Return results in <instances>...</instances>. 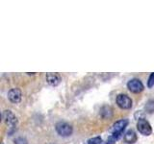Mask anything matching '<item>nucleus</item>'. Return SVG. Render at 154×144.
I'll return each mask as SVG.
<instances>
[{"mask_svg": "<svg viewBox=\"0 0 154 144\" xmlns=\"http://www.w3.org/2000/svg\"><path fill=\"white\" fill-rule=\"evenodd\" d=\"M153 86H154V73H151L148 78V81H147V86L150 88Z\"/></svg>", "mask_w": 154, "mask_h": 144, "instance_id": "nucleus-14", "label": "nucleus"}, {"mask_svg": "<svg viewBox=\"0 0 154 144\" xmlns=\"http://www.w3.org/2000/svg\"><path fill=\"white\" fill-rule=\"evenodd\" d=\"M144 110L147 113H152L154 112V100H148L146 104Z\"/></svg>", "mask_w": 154, "mask_h": 144, "instance_id": "nucleus-11", "label": "nucleus"}, {"mask_svg": "<svg viewBox=\"0 0 154 144\" xmlns=\"http://www.w3.org/2000/svg\"><path fill=\"white\" fill-rule=\"evenodd\" d=\"M127 88L133 93H140L144 89L143 84L138 78H133L131 80H129L127 83Z\"/></svg>", "mask_w": 154, "mask_h": 144, "instance_id": "nucleus-6", "label": "nucleus"}, {"mask_svg": "<svg viewBox=\"0 0 154 144\" xmlns=\"http://www.w3.org/2000/svg\"><path fill=\"white\" fill-rule=\"evenodd\" d=\"M100 115L103 118H109L112 116V109L109 106H104L100 109Z\"/></svg>", "mask_w": 154, "mask_h": 144, "instance_id": "nucleus-10", "label": "nucleus"}, {"mask_svg": "<svg viewBox=\"0 0 154 144\" xmlns=\"http://www.w3.org/2000/svg\"><path fill=\"white\" fill-rule=\"evenodd\" d=\"M137 129L143 136H147L152 134V128L150 126V124L144 118H139V120L137 121Z\"/></svg>", "mask_w": 154, "mask_h": 144, "instance_id": "nucleus-4", "label": "nucleus"}, {"mask_svg": "<svg viewBox=\"0 0 154 144\" xmlns=\"http://www.w3.org/2000/svg\"><path fill=\"white\" fill-rule=\"evenodd\" d=\"M87 144H102V138L100 136H95L93 138H90L88 141H87Z\"/></svg>", "mask_w": 154, "mask_h": 144, "instance_id": "nucleus-12", "label": "nucleus"}, {"mask_svg": "<svg viewBox=\"0 0 154 144\" xmlns=\"http://www.w3.org/2000/svg\"><path fill=\"white\" fill-rule=\"evenodd\" d=\"M46 81L47 83L52 86H58L62 81V77L58 73H47L46 74Z\"/></svg>", "mask_w": 154, "mask_h": 144, "instance_id": "nucleus-8", "label": "nucleus"}, {"mask_svg": "<svg viewBox=\"0 0 154 144\" xmlns=\"http://www.w3.org/2000/svg\"><path fill=\"white\" fill-rule=\"evenodd\" d=\"M2 144H3V143H2Z\"/></svg>", "mask_w": 154, "mask_h": 144, "instance_id": "nucleus-15", "label": "nucleus"}, {"mask_svg": "<svg viewBox=\"0 0 154 144\" xmlns=\"http://www.w3.org/2000/svg\"><path fill=\"white\" fill-rule=\"evenodd\" d=\"M138 140L137 134L135 133L133 130H128L124 134V141L127 144H134Z\"/></svg>", "mask_w": 154, "mask_h": 144, "instance_id": "nucleus-9", "label": "nucleus"}, {"mask_svg": "<svg viewBox=\"0 0 154 144\" xmlns=\"http://www.w3.org/2000/svg\"><path fill=\"white\" fill-rule=\"evenodd\" d=\"M14 144H28V141L25 137H17L14 140Z\"/></svg>", "mask_w": 154, "mask_h": 144, "instance_id": "nucleus-13", "label": "nucleus"}, {"mask_svg": "<svg viewBox=\"0 0 154 144\" xmlns=\"http://www.w3.org/2000/svg\"><path fill=\"white\" fill-rule=\"evenodd\" d=\"M116 102H117V105L122 110H129L132 108V99L126 94H119L117 96V99H116Z\"/></svg>", "mask_w": 154, "mask_h": 144, "instance_id": "nucleus-5", "label": "nucleus"}, {"mask_svg": "<svg viewBox=\"0 0 154 144\" xmlns=\"http://www.w3.org/2000/svg\"><path fill=\"white\" fill-rule=\"evenodd\" d=\"M55 129H56V132L58 133V134L61 136H71L72 132H73V129H72V126L67 122L65 121H60L58 122L55 125Z\"/></svg>", "mask_w": 154, "mask_h": 144, "instance_id": "nucleus-2", "label": "nucleus"}, {"mask_svg": "<svg viewBox=\"0 0 154 144\" xmlns=\"http://www.w3.org/2000/svg\"><path fill=\"white\" fill-rule=\"evenodd\" d=\"M2 118H3V121L5 122V124L11 128L12 132H13L17 125V122H18L17 117L13 113V112H11V110H4L2 113Z\"/></svg>", "mask_w": 154, "mask_h": 144, "instance_id": "nucleus-3", "label": "nucleus"}, {"mask_svg": "<svg viewBox=\"0 0 154 144\" xmlns=\"http://www.w3.org/2000/svg\"><path fill=\"white\" fill-rule=\"evenodd\" d=\"M21 90L19 88H12L8 92V99L14 104H17L21 101Z\"/></svg>", "mask_w": 154, "mask_h": 144, "instance_id": "nucleus-7", "label": "nucleus"}, {"mask_svg": "<svg viewBox=\"0 0 154 144\" xmlns=\"http://www.w3.org/2000/svg\"><path fill=\"white\" fill-rule=\"evenodd\" d=\"M129 121L127 119H120L115 122L112 129H111V136H113L116 140L122 136V134L124 131V129L127 127Z\"/></svg>", "mask_w": 154, "mask_h": 144, "instance_id": "nucleus-1", "label": "nucleus"}]
</instances>
